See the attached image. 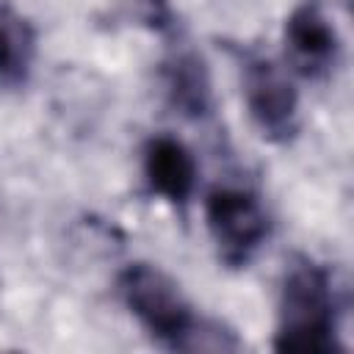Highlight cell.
<instances>
[{
  "instance_id": "obj_1",
  "label": "cell",
  "mask_w": 354,
  "mask_h": 354,
  "mask_svg": "<svg viewBox=\"0 0 354 354\" xmlns=\"http://www.w3.org/2000/svg\"><path fill=\"white\" fill-rule=\"evenodd\" d=\"M124 307L147 335L169 351H241V340L218 321L199 318L180 285L149 263H130L116 277Z\"/></svg>"
},
{
  "instance_id": "obj_2",
  "label": "cell",
  "mask_w": 354,
  "mask_h": 354,
  "mask_svg": "<svg viewBox=\"0 0 354 354\" xmlns=\"http://www.w3.org/2000/svg\"><path fill=\"white\" fill-rule=\"evenodd\" d=\"M274 351L335 354L340 343V301L326 266L313 257H293L279 288Z\"/></svg>"
},
{
  "instance_id": "obj_3",
  "label": "cell",
  "mask_w": 354,
  "mask_h": 354,
  "mask_svg": "<svg viewBox=\"0 0 354 354\" xmlns=\"http://www.w3.org/2000/svg\"><path fill=\"white\" fill-rule=\"evenodd\" d=\"M205 221L221 263L230 268H243L268 238V216L246 188L216 185L205 199Z\"/></svg>"
},
{
  "instance_id": "obj_4",
  "label": "cell",
  "mask_w": 354,
  "mask_h": 354,
  "mask_svg": "<svg viewBox=\"0 0 354 354\" xmlns=\"http://www.w3.org/2000/svg\"><path fill=\"white\" fill-rule=\"evenodd\" d=\"M243 97L260 136L271 144H290L299 133V94L288 75L260 53L241 55Z\"/></svg>"
},
{
  "instance_id": "obj_5",
  "label": "cell",
  "mask_w": 354,
  "mask_h": 354,
  "mask_svg": "<svg viewBox=\"0 0 354 354\" xmlns=\"http://www.w3.org/2000/svg\"><path fill=\"white\" fill-rule=\"evenodd\" d=\"M285 50L301 77H326L340 55V39L318 0H301L285 19Z\"/></svg>"
},
{
  "instance_id": "obj_6",
  "label": "cell",
  "mask_w": 354,
  "mask_h": 354,
  "mask_svg": "<svg viewBox=\"0 0 354 354\" xmlns=\"http://www.w3.org/2000/svg\"><path fill=\"white\" fill-rule=\"evenodd\" d=\"M144 177L152 194L174 207H185L196 185V160L188 147L171 136H152L144 144Z\"/></svg>"
},
{
  "instance_id": "obj_7",
  "label": "cell",
  "mask_w": 354,
  "mask_h": 354,
  "mask_svg": "<svg viewBox=\"0 0 354 354\" xmlns=\"http://www.w3.org/2000/svg\"><path fill=\"white\" fill-rule=\"evenodd\" d=\"M160 75H163L166 100L180 116H185L191 122L210 116L213 86H210V75H207L202 55H196L188 47H180L163 61Z\"/></svg>"
},
{
  "instance_id": "obj_8",
  "label": "cell",
  "mask_w": 354,
  "mask_h": 354,
  "mask_svg": "<svg viewBox=\"0 0 354 354\" xmlns=\"http://www.w3.org/2000/svg\"><path fill=\"white\" fill-rule=\"evenodd\" d=\"M36 61V28L14 6L0 3V88L19 91L28 86Z\"/></svg>"
},
{
  "instance_id": "obj_9",
  "label": "cell",
  "mask_w": 354,
  "mask_h": 354,
  "mask_svg": "<svg viewBox=\"0 0 354 354\" xmlns=\"http://www.w3.org/2000/svg\"><path fill=\"white\" fill-rule=\"evenodd\" d=\"M136 19L155 33H171L177 25L169 0H136Z\"/></svg>"
}]
</instances>
